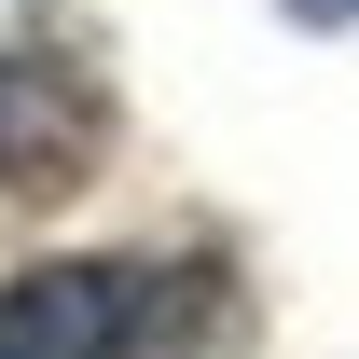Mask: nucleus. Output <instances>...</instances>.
I'll return each instance as SVG.
<instances>
[{"label": "nucleus", "instance_id": "1", "mask_svg": "<svg viewBox=\"0 0 359 359\" xmlns=\"http://www.w3.org/2000/svg\"><path fill=\"white\" fill-rule=\"evenodd\" d=\"M138 263H28L0 276V359H125L138 332Z\"/></svg>", "mask_w": 359, "mask_h": 359}]
</instances>
